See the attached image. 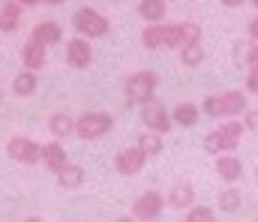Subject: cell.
I'll list each match as a JSON object with an SVG mask.
<instances>
[{"label": "cell", "instance_id": "23", "mask_svg": "<svg viewBox=\"0 0 258 222\" xmlns=\"http://www.w3.org/2000/svg\"><path fill=\"white\" fill-rule=\"evenodd\" d=\"M201 60H204V48H201V42L180 48V63H183V66H198Z\"/></svg>", "mask_w": 258, "mask_h": 222}, {"label": "cell", "instance_id": "12", "mask_svg": "<svg viewBox=\"0 0 258 222\" xmlns=\"http://www.w3.org/2000/svg\"><path fill=\"white\" fill-rule=\"evenodd\" d=\"M219 108H222V117H237L246 111V93L243 90H228V93H219Z\"/></svg>", "mask_w": 258, "mask_h": 222}, {"label": "cell", "instance_id": "20", "mask_svg": "<svg viewBox=\"0 0 258 222\" xmlns=\"http://www.w3.org/2000/svg\"><path fill=\"white\" fill-rule=\"evenodd\" d=\"M240 204H243V198H240V192H237L234 186H228V189L219 192V210H225V213H237Z\"/></svg>", "mask_w": 258, "mask_h": 222}, {"label": "cell", "instance_id": "21", "mask_svg": "<svg viewBox=\"0 0 258 222\" xmlns=\"http://www.w3.org/2000/svg\"><path fill=\"white\" fill-rule=\"evenodd\" d=\"M138 150H141L144 156H156V153L162 150V135H159V132H144V135H138Z\"/></svg>", "mask_w": 258, "mask_h": 222}, {"label": "cell", "instance_id": "35", "mask_svg": "<svg viewBox=\"0 0 258 222\" xmlns=\"http://www.w3.org/2000/svg\"><path fill=\"white\" fill-rule=\"evenodd\" d=\"M45 3H60V0H45Z\"/></svg>", "mask_w": 258, "mask_h": 222}, {"label": "cell", "instance_id": "22", "mask_svg": "<svg viewBox=\"0 0 258 222\" xmlns=\"http://www.w3.org/2000/svg\"><path fill=\"white\" fill-rule=\"evenodd\" d=\"M48 126H51V132L60 135V138H66V135L75 132V120H72L69 114H54V117L48 120Z\"/></svg>", "mask_w": 258, "mask_h": 222}, {"label": "cell", "instance_id": "36", "mask_svg": "<svg viewBox=\"0 0 258 222\" xmlns=\"http://www.w3.org/2000/svg\"><path fill=\"white\" fill-rule=\"evenodd\" d=\"M252 6H255V9H258V0H252Z\"/></svg>", "mask_w": 258, "mask_h": 222}, {"label": "cell", "instance_id": "9", "mask_svg": "<svg viewBox=\"0 0 258 222\" xmlns=\"http://www.w3.org/2000/svg\"><path fill=\"white\" fill-rule=\"evenodd\" d=\"M9 156L18 162H39L42 159V147L30 138H12L9 141Z\"/></svg>", "mask_w": 258, "mask_h": 222}, {"label": "cell", "instance_id": "14", "mask_svg": "<svg viewBox=\"0 0 258 222\" xmlns=\"http://www.w3.org/2000/svg\"><path fill=\"white\" fill-rule=\"evenodd\" d=\"M138 15L147 24H159L165 18V0H141L138 3Z\"/></svg>", "mask_w": 258, "mask_h": 222}, {"label": "cell", "instance_id": "24", "mask_svg": "<svg viewBox=\"0 0 258 222\" xmlns=\"http://www.w3.org/2000/svg\"><path fill=\"white\" fill-rule=\"evenodd\" d=\"M12 87H15L18 96H30V93L36 90V75L33 72H21L15 81H12Z\"/></svg>", "mask_w": 258, "mask_h": 222}, {"label": "cell", "instance_id": "17", "mask_svg": "<svg viewBox=\"0 0 258 222\" xmlns=\"http://www.w3.org/2000/svg\"><path fill=\"white\" fill-rule=\"evenodd\" d=\"M141 42H144V48H150V51L165 48V24H147L144 33H141Z\"/></svg>", "mask_w": 258, "mask_h": 222}, {"label": "cell", "instance_id": "10", "mask_svg": "<svg viewBox=\"0 0 258 222\" xmlns=\"http://www.w3.org/2000/svg\"><path fill=\"white\" fill-rule=\"evenodd\" d=\"M216 174H219L225 183H234V180L243 177V162H240L234 153H222V156L216 159Z\"/></svg>", "mask_w": 258, "mask_h": 222}, {"label": "cell", "instance_id": "25", "mask_svg": "<svg viewBox=\"0 0 258 222\" xmlns=\"http://www.w3.org/2000/svg\"><path fill=\"white\" fill-rule=\"evenodd\" d=\"M177 27H180L183 48H186V45H195V42H201V27H198V24H192V21H180Z\"/></svg>", "mask_w": 258, "mask_h": 222}, {"label": "cell", "instance_id": "38", "mask_svg": "<svg viewBox=\"0 0 258 222\" xmlns=\"http://www.w3.org/2000/svg\"><path fill=\"white\" fill-rule=\"evenodd\" d=\"M255 177H258V171H255Z\"/></svg>", "mask_w": 258, "mask_h": 222}, {"label": "cell", "instance_id": "3", "mask_svg": "<svg viewBox=\"0 0 258 222\" xmlns=\"http://www.w3.org/2000/svg\"><path fill=\"white\" fill-rule=\"evenodd\" d=\"M156 84H159V78H156V72H150V69H141V72L129 75V78H126V96H129V102L144 105V102L156 99V96H153V93H156Z\"/></svg>", "mask_w": 258, "mask_h": 222}, {"label": "cell", "instance_id": "34", "mask_svg": "<svg viewBox=\"0 0 258 222\" xmlns=\"http://www.w3.org/2000/svg\"><path fill=\"white\" fill-rule=\"evenodd\" d=\"M18 3H27V6H30V3H39V0H18Z\"/></svg>", "mask_w": 258, "mask_h": 222}, {"label": "cell", "instance_id": "28", "mask_svg": "<svg viewBox=\"0 0 258 222\" xmlns=\"http://www.w3.org/2000/svg\"><path fill=\"white\" fill-rule=\"evenodd\" d=\"M240 123H243V129H252V132H258V108H246Z\"/></svg>", "mask_w": 258, "mask_h": 222}, {"label": "cell", "instance_id": "32", "mask_svg": "<svg viewBox=\"0 0 258 222\" xmlns=\"http://www.w3.org/2000/svg\"><path fill=\"white\" fill-rule=\"evenodd\" d=\"M225 6H240V3H246V0H222Z\"/></svg>", "mask_w": 258, "mask_h": 222}, {"label": "cell", "instance_id": "5", "mask_svg": "<svg viewBox=\"0 0 258 222\" xmlns=\"http://www.w3.org/2000/svg\"><path fill=\"white\" fill-rule=\"evenodd\" d=\"M141 120H144V126H147V132H168L171 126H174V120H171V111L159 102V99H150V102H144L141 105Z\"/></svg>", "mask_w": 258, "mask_h": 222}, {"label": "cell", "instance_id": "33", "mask_svg": "<svg viewBox=\"0 0 258 222\" xmlns=\"http://www.w3.org/2000/svg\"><path fill=\"white\" fill-rule=\"evenodd\" d=\"M114 222H135V219H132V216H117Z\"/></svg>", "mask_w": 258, "mask_h": 222}, {"label": "cell", "instance_id": "29", "mask_svg": "<svg viewBox=\"0 0 258 222\" xmlns=\"http://www.w3.org/2000/svg\"><path fill=\"white\" fill-rule=\"evenodd\" d=\"M246 90L258 93V63H252V66H249V72H246Z\"/></svg>", "mask_w": 258, "mask_h": 222}, {"label": "cell", "instance_id": "6", "mask_svg": "<svg viewBox=\"0 0 258 222\" xmlns=\"http://www.w3.org/2000/svg\"><path fill=\"white\" fill-rule=\"evenodd\" d=\"M162 204H165V198H162V192H156V189H147V192H141L138 198H135V204H132V219L138 222H153L159 213H162Z\"/></svg>", "mask_w": 258, "mask_h": 222}, {"label": "cell", "instance_id": "26", "mask_svg": "<svg viewBox=\"0 0 258 222\" xmlns=\"http://www.w3.org/2000/svg\"><path fill=\"white\" fill-rule=\"evenodd\" d=\"M0 27L3 30H15L18 27V3H9L0 9Z\"/></svg>", "mask_w": 258, "mask_h": 222}, {"label": "cell", "instance_id": "1", "mask_svg": "<svg viewBox=\"0 0 258 222\" xmlns=\"http://www.w3.org/2000/svg\"><path fill=\"white\" fill-rule=\"evenodd\" d=\"M240 135H243V123L240 120H225L219 129L204 135V147L210 153H231L240 144Z\"/></svg>", "mask_w": 258, "mask_h": 222}, {"label": "cell", "instance_id": "7", "mask_svg": "<svg viewBox=\"0 0 258 222\" xmlns=\"http://www.w3.org/2000/svg\"><path fill=\"white\" fill-rule=\"evenodd\" d=\"M144 162H147V156H144L138 147H126V150H120V153L114 156V168H117L123 177L138 174V171L144 168Z\"/></svg>", "mask_w": 258, "mask_h": 222}, {"label": "cell", "instance_id": "16", "mask_svg": "<svg viewBox=\"0 0 258 222\" xmlns=\"http://www.w3.org/2000/svg\"><path fill=\"white\" fill-rule=\"evenodd\" d=\"M42 162H45V168H51V171L57 174L66 162H69L63 144H45V147H42Z\"/></svg>", "mask_w": 258, "mask_h": 222}, {"label": "cell", "instance_id": "19", "mask_svg": "<svg viewBox=\"0 0 258 222\" xmlns=\"http://www.w3.org/2000/svg\"><path fill=\"white\" fill-rule=\"evenodd\" d=\"M57 180H60V186H66V189H75V186H81L84 171H81L78 165H69V162H66L63 168L57 171Z\"/></svg>", "mask_w": 258, "mask_h": 222}, {"label": "cell", "instance_id": "4", "mask_svg": "<svg viewBox=\"0 0 258 222\" xmlns=\"http://www.w3.org/2000/svg\"><path fill=\"white\" fill-rule=\"evenodd\" d=\"M72 24H75V30H78L81 36H90V39H99V36L108 33V18H105L102 12L90 9V6H81V9L75 12Z\"/></svg>", "mask_w": 258, "mask_h": 222}, {"label": "cell", "instance_id": "13", "mask_svg": "<svg viewBox=\"0 0 258 222\" xmlns=\"http://www.w3.org/2000/svg\"><path fill=\"white\" fill-rule=\"evenodd\" d=\"M30 39L39 42L42 48H48V45H54V42L60 39V27H57L54 21H42V24H36V30H33Z\"/></svg>", "mask_w": 258, "mask_h": 222}, {"label": "cell", "instance_id": "39", "mask_svg": "<svg viewBox=\"0 0 258 222\" xmlns=\"http://www.w3.org/2000/svg\"><path fill=\"white\" fill-rule=\"evenodd\" d=\"M165 3H168V0H165Z\"/></svg>", "mask_w": 258, "mask_h": 222}, {"label": "cell", "instance_id": "31", "mask_svg": "<svg viewBox=\"0 0 258 222\" xmlns=\"http://www.w3.org/2000/svg\"><path fill=\"white\" fill-rule=\"evenodd\" d=\"M249 39H252V42H258V15L249 21Z\"/></svg>", "mask_w": 258, "mask_h": 222}, {"label": "cell", "instance_id": "2", "mask_svg": "<svg viewBox=\"0 0 258 222\" xmlns=\"http://www.w3.org/2000/svg\"><path fill=\"white\" fill-rule=\"evenodd\" d=\"M111 126H114V117H111L108 111H87V114H81V117L75 120V132H78L81 138H87V141L102 138Z\"/></svg>", "mask_w": 258, "mask_h": 222}, {"label": "cell", "instance_id": "11", "mask_svg": "<svg viewBox=\"0 0 258 222\" xmlns=\"http://www.w3.org/2000/svg\"><path fill=\"white\" fill-rule=\"evenodd\" d=\"M168 204L171 207H177V210H189L195 207V186L192 183H174L171 189H168Z\"/></svg>", "mask_w": 258, "mask_h": 222}, {"label": "cell", "instance_id": "15", "mask_svg": "<svg viewBox=\"0 0 258 222\" xmlns=\"http://www.w3.org/2000/svg\"><path fill=\"white\" fill-rule=\"evenodd\" d=\"M198 114H201V108H198L195 102H180V105H174L171 120L180 123V126H195V123H198Z\"/></svg>", "mask_w": 258, "mask_h": 222}, {"label": "cell", "instance_id": "37", "mask_svg": "<svg viewBox=\"0 0 258 222\" xmlns=\"http://www.w3.org/2000/svg\"><path fill=\"white\" fill-rule=\"evenodd\" d=\"M27 222H39V219H27Z\"/></svg>", "mask_w": 258, "mask_h": 222}, {"label": "cell", "instance_id": "8", "mask_svg": "<svg viewBox=\"0 0 258 222\" xmlns=\"http://www.w3.org/2000/svg\"><path fill=\"white\" fill-rule=\"evenodd\" d=\"M90 57H93V51H90V42L87 39H69V45H66V63L72 69L90 66Z\"/></svg>", "mask_w": 258, "mask_h": 222}, {"label": "cell", "instance_id": "27", "mask_svg": "<svg viewBox=\"0 0 258 222\" xmlns=\"http://www.w3.org/2000/svg\"><path fill=\"white\" fill-rule=\"evenodd\" d=\"M183 222H216V216H213V210H210V207L195 204V207H189V213H186V219H183Z\"/></svg>", "mask_w": 258, "mask_h": 222}, {"label": "cell", "instance_id": "18", "mask_svg": "<svg viewBox=\"0 0 258 222\" xmlns=\"http://www.w3.org/2000/svg\"><path fill=\"white\" fill-rule=\"evenodd\" d=\"M24 66L27 69H42L45 66V48L39 42H33V39L24 45Z\"/></svg>", "mask_w": 258, "mask_h": 222}, {"label": "cell", "instance_id": "30", "mask_svg": "<svg viewBox=\"0 0 258 222\" xmlns=\"http://www.w3.org/2000/svg\"><path fill=\"white\" fill-rule=\"evenodd\" d=\"M246 48V60H249V66L258 63V42H249V45H243Z\"/></svg>", "mask_w": 258, "mask_h": 222}]
</instances>
